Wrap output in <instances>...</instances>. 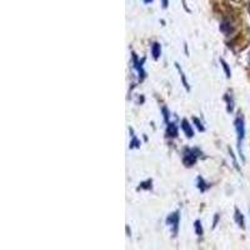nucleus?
Instances as JSON below:
<instances>
[{"label":"nucleus","mask_w":250,"mask_h":250,"mask_svg":"<svg viewBox=\"0 0 250 250\" xmlns=\"http://www.w3.org/2000/svg\"><path fill=\"white\" fill-rule=\"evenodd\" d=\"M143 1H144L145 4H150V3H153L154 0H143Z\"/></svg>","instance_id":"nucleus-17"},{"label":"nucleus","mask_w":250,"mask_h":250,"mask_svg":"<svg viewBox=\"0 0 250 250\" xmlns=\"http://www.w3.org/2000/svg\"><path fill=\"white\" fill-rule=\"evenodd\" d=\"M180 126H182L183 131H184L185 135H187L188 138H193L194 137L193 129H191L190 124H189V122H188L187 119H183L182 120V125H180Z\"/></svg>","instance_id":"nucleus-4"},{"label":"nucleus","mask_w":250,"mask_h":250,"mask_svg":"<svg viewBox=\"0 0 250 250\" xmlns=\"http://www.w3.org/2000/svg\"><path fill=\"white\" fill-rule=\"evenodd\" d=\"M139 146H140V142L135 138V135H133V140L130 142V149L139 148Z\"/></svg>","instance_id":"nucleus-13"},{"label":"nucleus","mask_w":250,"mask_h":250,"mask_svg":"<svg viewBox=\"0 0 250 250\" xmlns=\"http://www.w3.org/2000/svg\"><path fill=\"white\" fill-rule=\"evenodd\" d=\"M234 219H235L236 224L239 227L242 228V229H245V220H244V215L242 214V211L239 210L238 208H235V215H234Z\"/></svg>","instance_id":"nucleus-5"},{"label":"nucleus","mask_w":250,"mask_h":250,"mask_svg":"<svg viewBox=\"0 0 250 250\" xmlns=\"http://www.w3.org/2000/svg\"><path fill=\"white\" fill-rule=\"evenodd\" d=\"M249 13H250V4H249Z\"/></svg>","instance_id":"nucleus-19"},{"label":"nucleus","mask_w":250,"mask_h":250,"mask_svg":"<svg viewBox=\"0 0 250 250\" xmlns=\"http://www.w3.org/2000/svg\"><path fill=\"white\" fill-rule=\"evenodd\" d=\"M167 5H168V1H167V0H163V6L167 8Z\"/></svg>","instance_id":"nucleus-18"},{"label":"nucleus","mask_w":250,"mask_h":250,"mask_svg":"<svg viewBox=\"0 0 250 250\" xmlns=\"http://www.w3.org/2000/svg\"><path fill=\"white\" fill-rule=\"evenodd\" d=\"M151 54H153L154 59H158L162 54V46H160L159 43H154L151 45Z\"/></svg>","instance_id":"nucleus-7"},{"label":"nucleus","mask_w":250,"mask_h":250,"mask_svg":"<svg viewBox=\"0 0 250 250\" xmlns=\"http://www.w3.org/2000/svg\"><path fill=\"white\" fill-rule=\"evenodd\" d=\"M193 122H194V124L196 125V128L199 129L200 131H204L205 130V128H204V126H203V123L199 122V119H198V118H193Z\"/></svg>","instance_id":"nucleus-14"},{"label":"nucleus","mask_w":250,"mask_h":250,"mask_svg":"<svg viewBox=\"0 0 250 250\" xmlns=\"http://www.w3.org/2000/svg\"><path fill=\"white\" fill-rule=\"evenodd\" d=\"M167 134H168L169 137L176 138L178 137V126H176L174 123H169L168 129H167Z\"/></svg>","instance_id":"nucleus-6"},{"label":"nucleus","mask_w":250,"mask_h":250,"mask_svg":"<svg viewBox=\"0 0 250 250\" xmlns=\"http://www.w3.org/2000/svg\"><path fill=\"white\" fill-rule=\"evenodd\" d=\"M225 100H227V104H228V113H231L234 110V99H233V95L231 94L228 93L225 95Z\"/></svg>","instance_id":"nucleus-9"},{"label":"nucleus","mask_w":250,"mask_h":250,"mask_svg":"<svg viewBox=\"0 0 250 250\" xmlns=\"http://www.w3.org/2000/svg\"><path fill=\"white\" fill-rule=\"evenodd\" d=\"M151 180H148V182H145V183H142V184H140V188H142V189H151Z\"/></svg>","instance_id":"nucleus-15"},{"label":"nucleus","mask_w":250,"mask_h":250,"mask_svg":"<svg viewBox=\"0 0 250 250\" xmlns=\"http://www.w3.org/2000/svg\"><path fill=\"white\" fill-rule=\"evenodd\" d=\"M196 187H198V189H200V191H205L210 188V184L205 183V180L199 176V178L196 179Z\"/></svg>","instance_id":"nucleus-8"},{"label":"nucleus","mask_w":250,"mask_h":250,"mask_svg":"<svg viewBox=\"0 0 250 250\" xmlns=\"http://www.w3.org/2000/svg\"><path fill=\"white\" fill-rule=\"evenodd\" d=\"M218 219H219V214H215V218H214V223H213L214 228H215L216 224H218Z\"/></svg>","instance_id":"nucleus-16"},{"label":"nucleus","mask_w":250,"mask_h":250,"mask_svg":"<svg viewBox=\"0 0 250 250\" xmlns=\"http://www.w3.org/2000/svg\"><path fill=\"white\" fill-rule=\"evenodd\" d=\"M200 155L199 149H185L183 154V163L185 167H193Z\"/></svg>","instance_id":"nucleus-2"},{"label":"nucleus","mask_w":250,"mask_h":250,"mask_svg":"<svg viewBox=\"0 0 250 250\" xmlns=\"http://www.w3.org/2000/svg\"><path fill=\"white\" fill-rule=\"evenodd\" d=\"M194 228H195V233L196 235H203V227H202V223L200 220H196L195 224H194Z\"/></svg>","instance_id":"nucleus-11"},{"label":"nucleus","mask_w":250,"mask_h":250,"mask_svg":"<svg viewBox=\"0 0 250 250\" xmlns=\"http://www.w3.org/2000/svg\"><path fill=\"white\" fill-rule=\"evenodd\" d=\"M167 224L173 228V233L175 235L178 233V228H179V211H175V213L170 214L167 218Z\"/></svg>","instance_id":"nucleus-3"},{"label":"nucleus","mask_w":250,"mask_h":250,"mask_svg":"<svg viewBox=\"0 0 250 250\" xmlns=\"http://www.w3.org/2000/svg\"><path fill=\"white\" fill-rule=\"evenodd\" d=\"M175 66H176V69H178V71H179V73H180V77H182V80H183V84H184V86H185V88H187V90H189V85H188V83H187V79H185L184 74H183V71H182V69H180V68H179V64H176V62H175Z\"/></svg>","instance_id":"nucleus-12"},{"label":"nucleus","mask_w":250,"mask_h":250,"mask_svg":"<svg viewBox=\"0 0 250 250\" xmlns=\"http://www.w3.org/2000/svg\"><path fill=\"white\" fill-rule=\"evenodd\" d=\"M220 62H222L223 69H224L225 75H227V78H230L231 77V71H230V68H229V65H228V62H225L224 59H220Z\"/></svg>","instance_id":"nucleus-10"},{"label":"nucleus","mask_w":250,"mask_h":250,"mask_svg":"<svg viewBox=\"0 0 250 250\" xmlns=\"http://www.w3.org/2000/svg\"><path fill=\"white\" fill-rule=\"evenodd\" d=\"M234 125H235L236 135H238V150L239 153H240L242 159L244 160V155H243V150H242V144H243V140H244L245 138V123H244V117H243L240 113H239V115L236 117L235 122H234Z\"/></svg>","instance_id":"nucleus-1"}]
</instances>
